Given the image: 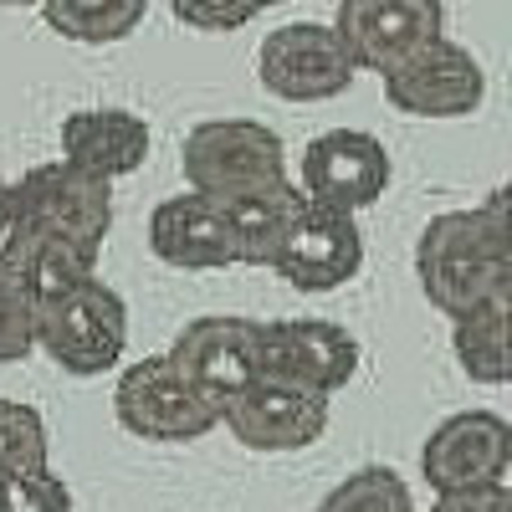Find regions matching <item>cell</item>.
<instances>
[{"label": "cell", "instance_id": "obj_1", "mask_svg": "<svg viewBox=\"0 0 512 512\" xmlns=\"http://www.w3.org/2000/svg\"><path fill=\"white\" fill-rule=\"evenodd\" d=\"M415 277L425 303L446 318H461L492 297L512 292V231L507 190H492L472 210H446L415 241Z\"/></svg>", "mask_w": 512, "mask_h": 512}, {"label": "cell", "instance_id": "obj_2", "mask_svg": "<svg viewBox=\"0 0 512 512\" xmlns=\"http://www.w3.org/2000/svg\"><path fill=\"white\" fill-rule=\"evenodd\" d=\"M113 231V185L93 180L82 169L52 159L31 164L21 180H11V226L6 241H52L77 256L98 262L103 241Z\"/></svg>", "mask_w": 512, "mask_h": 512}, {"label": "cell", "instance_id": "obj_3", "mask_svg": "<svg viewBox=\"0 0 512 512\" xmlns=\"http://www.w3.org/2000/svg\"><path fill=\"white\" fill-rule=\"evenodd\" d=\"M185 190L205 200H241L287 185V144L256 118H205L180 144Z\"/></svg>", "mask_w": 512, "mask_h": 512}, {"label": "cell", "instance_id": "obj_4", "mask_svg": "<svg viewBox=\"0 0 512 512\" xmlns=\"http://www.w3.org/2000/svg\"><path fill=\"white\" fill-rule=\"evenodd\" d=\"M36 349L77 379L113 374L128 349V303L103 277L77 282L36 303Z\"/></svg>", "mask_w": 512, "mask_h": 512}, {"label": "cell", "instance_id": "obj_5", "mask_svg": "<svg viewBox=\"0 0 512 512\" xmlns=\"http://www.w3.org/2000/svg\"><path fill=\"white\" fill-rule=\"evenodd\" d=\"M164 354L221 420L226 405L262 379V323L241 313H205L190 318Z\"/></svg>", "mask_w": 512, "mask_h": 512}, {"label": "cell", "instance_id": "obj_6", "mask_svg": "<svg viewBox=\"0 0 512 512\" xmlns=\"http://www.w3.org/2000/svg\"><path fill=\"white\" fill-rule=\"evenodd\" d=\"M420 477L436 497L512 487V425L497 410H456L436 420L420 446Z\"/></svg>", "mask_w": 512, "mask_h": 512}, {"label": "cell", "instance_id": "obj_7", "mask_svg": "<svg viewBox=\"0 0 512 512\" xmlns=\"http://www.w3.org/2000/svg\"><path fill=\"white\" fill-rule=\"evenodd\" d=\"M113 415L128 436L139 441H159V446H180V441H200L216 431V410H210L185 374L169 364V354H149L139 364H128L113 384Z\"/></svg>", "mask_w": 512, "mask_h": 512}, {"label": "cell", "instance_id": "obj_8", "mask_svg": "<svg viewBox=\"0 0 512 512\" xmlns=\"http://www.w3.org/2000/svg\"><path fill=\"white\" fill-rule=\"evenodd\" d=\"M267 267L297 292H338L364 272V231L344 210L297 200Z\"/></svg>", "mask_w": 512, "mask_h": 512}, {"label": "cell", "instance_id": "obj_9", "mask_svg": "<svg viewBox=\"0 0 512 512\" xmlns=\"http://www.w3.org/2000/svg\"><path fill=\"white\" fill-rule=\"evenodd\" d=\"M256 77L282 103H323L354 88L359 67L323 21H287L256 47Z\"/></svg>", "mask_w": 512, "mask_h": 512}, {"label": "cell", "instance_id": "obj_10", "mask_svg": "<svg viewBox=\"0 0 512 512\" xmlns=\"http://www.w3.org/2000/svg\"><path fill=\"white\" fill-rule=\"evenodd\" d=\"M390 175H395L390 149L374 134H364V128H328V134L308 139L292 185L313 205L359 216V210H369L384 190H390Z\"/></svg>", "mask_w": 512, "mask_h": 512}, {"label": "cell", "instance_id": "obj_11", "mask_svg": "<svg viewBox=\"0 0 512 512\" xmlns=\"http://www.w3.org/2000/svg\"><path fill=\"white\" fill-rule=\"evenodd\" d=\"M333 36L359 72H390L420 47L446 36L441 0H338Z\"/></svg>", "mask_w": 512, "mask_h": 512}, {"label": "cell", "instance_id": "obj_12", "mask_svg": "<svg viewBox=\"0 0 512 512\" xmlns=\"http://www.w3.org/2000/svg\"><path fill=\"white\" fill-rule=\"evenodd\" d=\"M359 374V338L333 318H272L262 323V379L333 400Z\"/></svg>", "mask_w": 512, "mask_h": 512}, {"label": "cell", "instance_id": "obj_13", "mask_svg": "<svg viewBox=\"0 0 512 512\" xmlns=\"http://www.w3.org/2000/svg\"><path fill=\"white\" fill-rule=\"evenodd\" d=\"M379 82H384V103L410 118H466L487 98L482 62L446 36L405 57L400 67H390Z\"/></svg>", "mask_w": 512, "mask_h": 512}, {"label": "cell", "instance_id": "obj_14", "mask_svg": "<svg viewBox=\"0 0 512 512\" xmlns=\"http://www.w3.org/2000/svg\"><path fill=\"white\" fill-rule=\"evenodd\" d=\"M221 425L246 446V451H303L313 441H323L328 431V400L313 390H297L282 379H256L241 400L226 405Z\"/></svg>", "mask_w": 512, "mask_h": 512}, {"label": "cell", "instance_id": "obj_15", "mask_svg": "<svg viewBox=\"0 0 512 512\" xmlns=\"http://www.w3.org/2000/svg\"><path fill=\"white\" fill-rule=\"evenodd\" d=\"M149 246H154V256L164 267H180V272L236 267V246H231V226L221 216V205L195 195V190H180V195L154 205Z\"/></svg>", "mask_w": 512, "mask_h": 512}, {"label": "cell", "instance_id": "obj_16", "mask_svg": "<svg viewBox=\"0 0 512 512\" xmlns=\"http://www.w3.org/2000/svg\"><path fill=\"white\" fill-rule=\"evenodd\" d=\"M149 123L134 108H77L62 118V164L93 180H123L149 159Z\"/></svg>", "mask_w": 512, "mask_h": 512}, {"label": "cell", "instance_id": "obj_17", "mask_svg": "<svg viewBox=\"0 0 512 512\" xmlns=\"http://www.w3.org/2000/svg\"><path fill=\"white\" fill-rule=\"evenodd\" d=\"M297 185H272V190H256V195H241V200H216L221 216L231 226V246H236V267H267L272 251L297 210Z\"/></svg>", "mask_w": 512, "mask_h": 512}, {"label": "cell", "instance_id": "obj_18", "mask_svg": "<svg viewBox=\"0 0 512 512\" xmlns=\"http://www.w3.org/2000/svg\"><path fill=\"white\" fill-rule=\"evenodd\" d=\"M507 333H512V292L451 318V354H456L461 374H472L477 384H502L507 379Z\"/></svg>", "mask_w": 512, "mask_h": 512}, {"label": "cell", "instance_id": "obj_19", "mask_svg": "<svg viewBox=\"0 0 512 512\" xmlns=\"http://www.w3.org/2000/svg\"><path fill=\"white\" fill-rule=\"evenodd\" d=\"M36 11L67 41H82V47H113V41L134 36V26L149 11V0H41Z\"/></svg>", "mask_w": 512, "mask_h": 512}, {"label": "cell", "instance_id": "obj_20", "mask_svg": "<svg viewBox=\"0 0 512 512\" xmlns=\"http://www.w3.org/2000/svg\"><path fill=\"white\" fill-rule=\"evenodd\" d=\"M47 461H52V436H47L41 410L0 395V477L47 472Z\"/></svg>", "mask_w": 512, "mask_h": 512}, {"label": "cell", "instance_id": "obj_21", "mask_svg": "<svg viewBox=\"0 0 512 512\" xmlns=\"http://www.w3.org/2000/svg\"><path fill=\"white\" fill-rule=\"evenodd\" d=\"M318 512H420V507L395 466H359L318 502Z\"/></svg>", "mask_w": 512, "mask_h": 512}, {"label": "cell", "instance_id": "obj_22", "mask_svg": "<svg viewBox=\"0 0 512 512\" xmlns=\"http://www.w3.org/2000/svg\"><path fill=\"white\" fill-rule=\"evenodd\" d=\"M36 354V297L0 262V364H21Z\"/></svg>", "mask_w": 512, "mask_h": 512}, {"label": "cell", "instance_id": "obj_23", "mask_svg": "<svg viewBox=\"0 0 512 512\" xmlns=\"http://www.w3.org/2000/svg\"><path fill=\"white\" fill-rule=\"evenodd\" d=\"M0 512H72V492L52 466L31 477H0Z\"/></svg>", "mask_w": 512, "mask_h": 512}, {"label": "cell", "instance_id": "obj_24", "mask_svg": "<svg viewBox=\"0 0 512 512\" xmlns=\"http://www.w3.org/2000/svg\"><path fill=\"white\" fill-rule=\"evenodd\" d=\"M169 11L195 31H241L267 11V0H169Z\"/></svg>", "mask_w": 512, "mask_h": 512}, {"label": "cell", "instance_id": "obj_25", "mask_svg": "<svg viewBox=\"0 0 512 512\" xmlns=\"http://www.w3.org/2000/svg\"><path fill=\"white\" fill-rule=\"evenodd\" d=\"M431 512H512V487H477V492H451L436 497Z\"/></svg>", "mask_w": 512, "mask_h": 512}, {"label": "cell", "instance_id": "obj_26", "mask_svg": "<svg viewBox=\"0 0 512 512\" xmlns=\"http://www.w3.org/2000/svg\"><path fill=\"white\" fill-rule=\"evenodd\" d=\"M6 226H11V180L0 175V241H6Z\"/></svg>", "mask_w": 512, "mask_h": 512}, {"label": "cell", "instance_id": "obj_27", "mask_svg": "<svg viewBox=\"0 0 512 512\" xmlns=\"http://www.w3.org/2000/svg\"><path fill=\"white\" fill-rule=\"evenodd\" d=\"M0 6H41V0H0Z\"/></svg>", "mask_w": 512, "mask_h": 512}, {"label": "cell", "instance_id": "obj_28", "mask_svg": "<svg viewBox=\"0 0 512 512\" xmlns=\"http://www.w3.org/2000/svg\"><path fill=\"white\" fill-rule=\"evenodd\" d=\"M267 6H287V0H267Z\"/></svg>", "mask_w": 512, "mask_h": 512}]
</instances>
